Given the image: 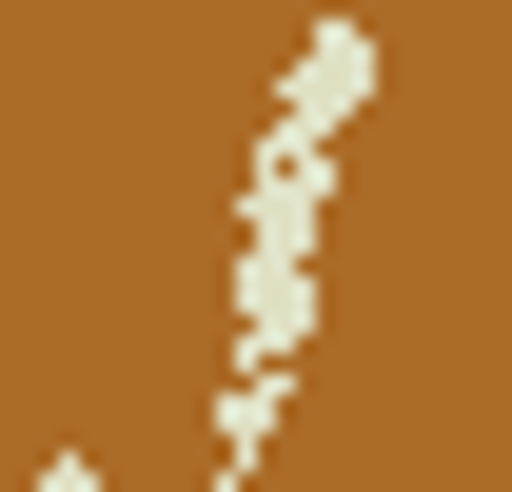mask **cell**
Listing matches in <instances>:
<instances>
[{
	"instance_id": "6da1fadb",
	"label": "cell",
	"mask_w": 512,
	"mask_h": 492,
	"mask_svg": "<svg viewBox=\"0 0 512 492\" xmlns=\"http://www.w3.org/2000/svg\"><path fill=\"white\" fill-rule=\"evenodd\" d=\"M375 119V20H316L276 119H256V178H237V335H217V492L276 453L296 414V355H316V276H335V158Z\"/></svg>"
},
{
	"instance_id": "7a4b0ae2",
	"label": "cell",
	"mask_w": 512,
	"mask_h": 492,
	"mask_svg": "<svg viewBox=\"0 0 512 492\" xmlns=\"http://www.w3.org/2000/svg\"><path fill=\"white\" fill-rule=\"evenodd\" d=\"M40 492H138V473H119V453H40ZM197 492H217V473H197Z\"/></svg>"
}]
</instances>
